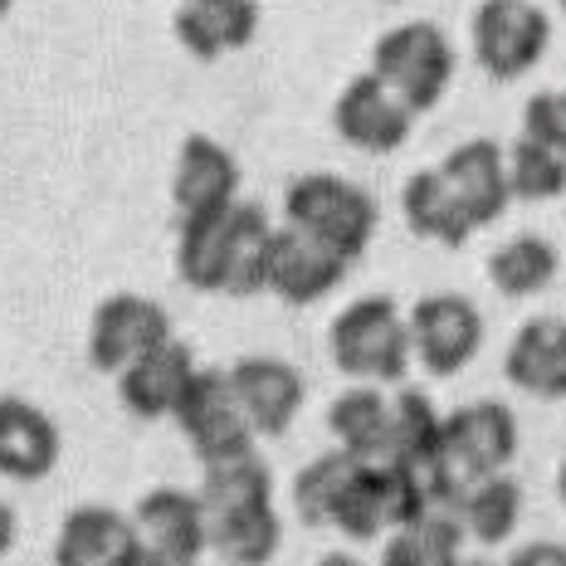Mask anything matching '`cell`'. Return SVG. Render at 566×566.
I'll return each mask as SVG.
<instances>
[{
	"label": "cell",
	"instance_id": "15",
	"mask_svg": "<svg viewBox=\"0 0 566 566\" xmlns=\"http://www.w3.org/2000/svg\"><path fill=\"white\" fill-rule=\"evenodd\" d=\"M142 547L133 513H117L108 503H84L59 523L54 566H133Z\"/></svg>",
	"mask_w": 566,
	"mask_h": 566
},
{
	"label": "cell",
	"instance_id": "27",
	"mask_svg": "<svg viewBox=\"0 0 566 566\" xmlns=\"http://www.w3.org/2000/svg\"><path fill=\"white\" fill-rule=\"evenodd\" d=\"M269 244H274V226H269L264 206L240 200L234 206V244H230V298H254L269 289Z\"/></svg>",
	"mask_w": 566,
	"mask_h": 566
},
{
	"label": "cell",
	"instance_id": "6",
	"mask_svg": "<svg viewBox=\"0 0 566 566\" xmlns=\"http://www.w3.org/2000/svg\"><path fill=\"white\" fill-rule=\"evenodd\" d=\"M171 420L181 424V434L191 440L200 464H220V459L254 454L259 434L250 430L240 400H234V386H230L226 367H196L191 386H186V396H181V406H176Z\"/></svg>",
	"mask_w": 566,
	"mask_h": 566
},
{
	"label": "cell",
	"instance_id": "2",
	"mask_svg": "<svg viewBox=\"0 0 566 566\" xmlns=\"http://www.w3.org/2000/svg\"><path fill=\"white\" fill-rule=\"evenodd\" d=\"M283 220L293 230L313 234L317 244H327L347 264H357L371 250L376 220L381 216H376V200L367 186L333 176V171H313V176L289 181V191H283Z\"/></svg>",
	"mask_w": 566,
	"mask_h": 566
},
{
	"label": "cell",
	"instance_id": "12",
	"mask_svg": "<svg viewBox=\"0 0 566 566\" xmlns=\"http://www.w3.org/2000/svg\"><path fill=\"white\" fill-rule=\"evenodd\" d=\"M450 186V196L459 200V210L469 216V226L483 230L493 220L509 216L513 191H509V157L493 137H469L459 142L450 157L434 167Z\"/></svg>",
	"mask_w": 566,
	"mask_h": 566
},
{
	"label": "cell",
	"instance_id": "14",
	"mask_svg": "<svg viewBox=\"0 0 566 566\" xmlns=\"http://www.w3.org/2000/svg\"><path fill=\"white\" fill-rule=\"evenodd\" d=\"M503 376L533 400H566V317H527L503 352Z\"/></svg>",
	"mask_w": 566,
	"mask_h": 566
},
{
	"label": "cell",
	"instance_id": "25",
	"mask_svg": "<svg viewBox=\"0 0 566 566\" xmlns=\"http://www.w3.org/2000/svg\"><path fill=\"white\" fill-rule=\"evenodd\" d=\"M562 254L547 234H513L489 254V283L503 298H537L557 283Z\"/></svg>",
	"mask_w": 566,
	"mask_h": 566
},
{
	"label": "cell",
	"instance_id": "39",
	"mask_svg": "<svg viewBox=\"0 0 566 566\" xmlns=\"http://www.w3.org/2000/svg\"><path fill=\"white\" fill-rule=\"evenodd\" d=\"M464 566H493V562H483V557H479V562H464Z\"/></svg>",
	"mask_w": 566,
	"mask_h": 566
},
{
	"label": "cell",
	"instance_id": "13",
	"mask_svg": "<svg viewBox=\"0 0 566 566\" xmlns=\"http://www.w3.org/2000/svg\"><path fill=\"white\" fill-rule=\"evenodd\" d=\"M347 274H352L347 259L333 254L327 244H317L313 234H303L293 226L274 230V244H269V289L264 293L293 303V308H308V303H323L327 293H337Z\"/></svg>",
	"mask_w": 566,
	"mask_h": 566
},
{
	"label": "cell",
	"instance_id": "1",
	"mask_svg": "<svg viewBox=\"0 0 566 566\" xmlns=\"http://www.w3.org/2000/svg\"><path fill=\"white\" fill-rule=\"evenodd\" d=\"M327 352L333 367L352 381L396 386L410 371V327L406 313L391 293H367V298L347 303L333 327H327Z\"/></svg>",
	"mask_w": 566,
	"mask_h": 566
},
{
	"label": "cell",
	"instance_id": "21",
	"mask_svg": "<svg viewBox=\"0 0 566 566\" xmlns=\"http://www.w3.org/2000/svg\"><path fill=\"white\" fill-rule=\"evenodd\" d=\"M240 206V200H234ZM234 206L220 216L181 220L176 234V279L196 293H226L230 279V244H234Z\"/></svg>",
	"mask_w": 566,
	"mask_h": 566
},
{
	"label": "cell",
	"instance_id": "7",
	"mask_svg": "<svg viewBox=\"0 0 566 566\" xmlns=\"http://www.w3.org/2000/svg\"><path fill=\"white\" fill-rule=\"evenodd\" d=\"M410 327V361H420L430 376L450 381L469 371L483 347V313L464 293H430L406 313Z\"/></svg>",
	"mask_w": 566,
	"mask_h": 566
},
{
	"label": "cell",
	"instance_id": "23",
	"mask_svg": "<svg viewBox=\"0 0 566 566\" xmlns=\"http://www.w3.org/2000/svg\"><path fill=\"white\" fill-rule=\"evenodd\" d=\"M206 547L216 552L226 566H269L283 547V517L274 513V503L210 513V542Z\"/></svg>",
	"mask_w": 566,
	"mask_h": 566
},
{
	"label": "cell",
	"instance_id": "4",
	"mask_svg": "<svg viewBox=\"0 0 566 566\" xmlns=\"http://www.w3.org/2000/svg\"><path fill=\"white\" fill-rule=\"evenodd\" d=\"M424 513H430V493H424L420 474L410 464L381 459V464L352 469L333 513V533H342L347 542H376Z\"/></svg>",
	"mask_w": 566,
	"mask_h": 566
},
{
	"label": "cell",
	"instance_id": "10",
	"mask_svg": "<svg viewBox=\"0 0 566 566\" xmlns=\"http://www.w3.org/2000/svg\"><path fill=\"white\" fill-rule=\"evenodd\" d=\"M240 161H234V151H226V142H216L210 133H191L176 147L171 206L181 220L220 216L240 200Z\"/></svg>",
	"mask_w": 566,
	"mask_h": 566
},
{
	"label": "cell",
	"instance_id": "32",
	"mask_svg": "<svg viewBox=\"0 0 566 566\" xmlns=\"http://www.w3.org/2000/svg\"><path fill=\"white\" fill-rule=\"evenodd\" d=\"M523 137L566 161V88H542L523 108Z\"/></svg>",
	"mask_w": 566,
	"mask_h": 566
},
{
	"label": "cell",
	"instance_id": "33",
	"mask_svg": "<svg viewBox=\"0 0 566 566\" xmlns=\"http://www.w3.org/2000/svg\"><path fill=\"white\" fill-rule=\"evenodd\" d=\"M509 566H566V547L562 542H527L509 557Z\"/></svg>",
	"mask_w": 566,
	"mask_h": 566
},
{
	"label": "cell",
	"instance_id": "17",
	"mask_svg": "<svg viewBox=\"0 0 566 566\" xmlns=\"http://www.w3.org/2000/svg\"><path fill=\"white\" fill-rule=\"evenodd\" d=\"M191 376H196V352L171 337L157 352L137 357L127 371H117V396L137 420H171Z\"/></svg>",
	"mask_w": 566,
	"mask_h": 566
},
{
	"label": "cell",
	"instance_id": "31",
	"mask_svg": "<svg viewBox=\"0 0 566 566\" xmlns=\"http://www.w3.org/2000/svg\"><path fill=\"white\" fill-rule=\"evenodd\" d=\"M503 157H509V191H513V200L547 206V200L566 196V161L557 157V151L517 137L513 147H503Z\"/></svg>",
	"mask_w": 566,
	"mask_h": 566
},
{
	"label": "cell",
	"instance_id": "3",
	"mask_svg": "<svg viewBox=\"0 0 566 566\" xmlns=\"http://www.w3.org/2000/svg\"><path fill=\"white\" fill-rule=\"evenodd\" d=\"M410 113H430L454 84V44L434 20H406L371 44V69Z\"/></svg>",
	"mask_w": 566,
	"mask_h": 566
},
{
	"label": "cell",
	"instance_id": "22",
	"mask_svg": "<svg viewBox=\"0 0 566 566\" xmlns=\"http://www.w3.org/2000/svg\"><path fill=\"white\" fill-rule=\"evenodd\" d=\"M400 216L416 240H430V244H444V250H459V244L474 240V226L469 216L459 210V200L450 196L444 176L434 167H424L416 176H406V191H400Z\"/></svg>",
	"mask_w": 566,
	"mask_h": 566
},
{
	"label": "cell",
	"instance_id": "11",
	"mask_svg": "<svg viewBox=\"0 0 566 566\" xmlns=\"http://www.w3.org/2000/svg\"><path fill=\"white\" fill-rule=\"evenodd\" d=\"M230 386H234L244 420H250V430L264 434V440L289 434V424L298 420L303 400H308L303 371L283 357H240L230 367Z\"/></svg>",
	"mask_w": 566,
	"mask_h": 566
},
{
	"label": "cell",
	"instance_id": "19",
	"mask_svg": "<svg viewBox=\"0 0 566 566\" xmlns=\"http://www.w3.org/2000/svg\"><path fill=\"white\" fill-rule=\"evenodd\" d=\"M133 527L142 537V547H161V552H176V557H196L206 552L210 542V513L196 493L186 489H147L133 509Z\"/></svg>",
	"mask_w": 566,
	"mask_h": 566
},
{
	"label": "cell",
	"instance_id": "9",
	"mask_svg": "<svg viewBox=\"0 0 566 566\" xmlns=\"http://www.w3.org/2000/svg\"><path fill=\"white\" fill-rule=\"evenodd\" d=\"M333 127L347 147L371 151V157H391L410 142L416 113L396 98L376 74H357L333 103Z\"/></svg>",
	"mask_w": 566,
	"mask_h": 566
},
{
	"label": "cell",
	"instance_id": "40",
	"mask_svg": "<svg viewBox=\"0 0 566 566\" xmlns=\"http://www.w3.org/2000/svg\"><path fill=\"white\" fill-rule=\"evenodd\" d=\"M562 15H566V0H562Z\"/></svg>",
	"mask_w": 566,
	"mask_h": 566
},
{
	"label": "cell",
	"instance_id": "34",
	"mask_svg": "<svg viewBox=\"0 0 566 566\" xmlns=\"http://www.w3.org/2000/svg\"><path fill=\"white\" fill-rule=\"evenodd\" d=\"M133 566H196V557H176V552H161V547H137Z\"/></svg>",
	"mask_w": 566,
	"mask_h": 566
},
{
	"label": "cell",
	"instance_id": "24",
	"mask_svg": "<svg viewBox=\"0 0 566 566\" xmlns=\"http://www.w3.org/2000/svg\"><path fill=\"white\" fill-rule=\"evenodd\" d=\"M454 523L464 537H474L479 547H499L517 533L523 523V483L513 474H493L464 489V499L454 503Z\"/></svg>",
	"mask_w": 566,
	"mask_h": 566
},
{
	"label": "cell",
	"instance_id": "38",
	"mask_svg": "<svg viewBox=\"0 0 566 566\" xmlns=\"http://www.w3.org/2000/svg\"><path fill=\"white\" fill-rule=\"evenodd\" d=\"M10 6H15V0H0V20H6V15H10Z\"/></svg>",
	"mask_w": 566,
	"mask_h": 566
},
{
	"label": "cell",
	"instance_id": "16",
	"mask_svg": "<svg viewBox=\"0 0 566 566\" xmlns=\"http://www.w3.org/2000/svg\"><path fill=\"white\" fill-rule=\"evenodd\" d=\"M59 424L25 396H0V474L15 483H40L59 464Z\"/></svg>",
	"mask_w": 566,
	"mask_h": 566
},
{
	"label": "cell",
	"instance_id": "37",
	"mask_svg": "<svg viewBox=\"0 0 566 566\" xmlns=\"http://www.w3.org/2000/svg\"><path fill=\"white\" fill-rule=\"evenodd\" d=\"M557 499H562V509H566V459H562V469H557Z\"/></svg>",
	"mask_w": 566,
	"mask_h": 566
},
{
	"label": "cell",
	"instance_id": "8",
	"mask_svg": "<svg viewBox=\"0 0 566 566\" xmlns=\"http://www.w3.org/2000/svg\"><path fill=\"white\" fill-rule=\"evenodd\" d=\"M161 342H171V313L161 303L142 298V293H108L93 308L88 323V361L93 371L117 376L127 371L137 357L157 352Z\"/></svg>",
	"mask_w": 566,
	"mask_h": 566
},
{
	"label": "cell",
	"instance_id": "35",
	"mask_svg": "<svg viewBox=\"0 0 566 566\" xmlns=\"http://www.w3.org/2000/svg\"><path fill=\"white\" fill-rule=\"evenodd\" d=\"M15 533H20V523H15V509H10V503L0 499V557H6V552L15 547Z\"/></svg>",
	"mask_w": 566,
	"mask_h": 566
},
{
	"label": "cell",
	"instance_id": "28",
	"mask_svg": "<svg viewBox=\"0 0 566 566\" xmlns=\"http://www.w3.org/2000/svg\"><path fill=\"white\" fill-rule=\"evenodd\" d=\"M196 499L206 503V513L259 509V503H274V474H269V464L259 454L220 459V464H206Z\"/></svg>",
	"mask_w": 566,
	"mask_h": 566
},
{
	"label": "cell",
	"instance_id": "18",
	"mask_svg": "<svg viewBox=\"0 0 566 566\" xmlns=\"http://www.w3.org/2000/svg\"><path fill=\"white\" fill-rule=\"evenodd\" d=\"M181 50L210 64L234 50H250L259 34V0H181L171 15Z\"/></svg>",
	"mask_w": 566,
	"mask_h": 566
},
{
	"label": "cell",
	"instance_id": "29",
	"mask_svg": "<svg viewBox=\"0 0 566 566\" xmlns=\"http://www.w3.org/2000/svg\"><path fill=\"white\" fill-rule=\"evenodd\" d=\"M440 430H444V416L434 410V400L406 386V391L391 396V454L386 459L424 469L434 454H440Z\"/></svg>",
	"mask_w": 566,
	"mask_h": 566
},
{
	"label": "cell",
	"instance_id": "30",
	"mask_svg": "<svg viewBox=\"0 0 566 566\" xmlns=\"http://www.w3.org/2000/svg\"><path fill=\"white\" fill-rule=\"evenodd\" d=\"M357 464L361 459L327 450V454H317L313 464L298 469V479H293V513H298L303 527H333L337 499H342V489H347V479Z\"/></svg>",
	"mask_w": 566,
	"mask_h": 566
},
{
	"label": "cell",
	"instance_id": "5",
	"mask_svg": "<svg viewBox=\"0 0 566 566\" xmlns=\"http://www.w3.org/2000/svg\"><path fill=\"white\" fill-rule=\"evenodd\" d=\"M469 44L489 78L517 84L552 50V15L537 0H483L469 20Z\"/></svg>",
	"mask_w": 566,
	"mask_h": 566
},
{
	"label": "cell",
	"instance_id": "20",
	"mask_svg": "<svg viewBox=\"0 0 566 566\" xmlns=\"http://www.w3.org/2000/svg\"><path fill=\"white\" fill-rule=\"evenodd\" d=\"M327 434L342 454L361 464H381L391 454V396L376 386H352L327 406Z\"/></svg>",
	"mask_w": 566,
	"mask_h": 566
},
{
	"label": "cell",
	"instance_id": "36",
	"mask_svg": "<svg viewBox=\"0 0 566 566\" xmlns=\"http://www.w3.org/2000/svg\"><path fill=\"white\" fill-rule=\"evenodd\" d=\"M317 566H367V562H361V557H352V552H327V557L317 562Z\"/></svg>",
	"mask_w": 566,
	"mask_h": 566
},
{
	"label": "cell",
	"instance_id": "26",
	"mask_svg": "<svg viewBox=\"0 0 566 566\" xmlns=\"http://www.w3.org/2000/svg\"><path fill=\"white\" fill-rule=\"evenodd\" d=\"M381 566H464V533L454 513L430 509L381 542Z\"/></svg>",
	"mask_w": 566,
	"mask_h": 566
}]
</instances>
